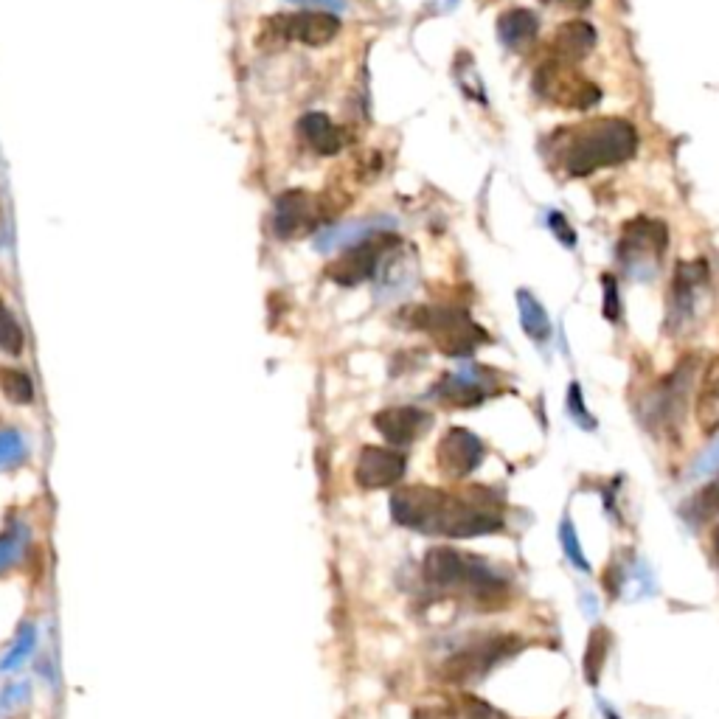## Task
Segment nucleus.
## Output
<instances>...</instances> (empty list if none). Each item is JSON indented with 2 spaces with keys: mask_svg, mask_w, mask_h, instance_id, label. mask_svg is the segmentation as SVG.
Here are the masks:
<instances>
[{
  "mask_svg": "<svg viewBox=\"0 0 719 719\" xmlns=\"http://www.w3.org/2000/svg\"><path fill=\"white\" fill-rule=\"evenodd\" d=\"M391 514L399 526L425 534L470 540L503 531V517L478 503L455 498L433 486H402L391 498Z\"/></svg>",
  "mask_w": 719,
  "mask_h": 719,
  "instance_id": "nucleus-1",
  "label": "nucleus"
},
{
  "mask_svg": "<svg viewBox=\"0 0 719 719\" xmlns=\"http://www.w3.org/2000/svg\"><path fill=\"white\" fill-rule=\"evenodd\" d=\"M548 149L565 175L587 177L630 161L638 152V130L624 118H590L554 133Z\"/></svg>",
  "mask_w": 719,
  "mask_h": 719,
  "instance_id": "nucleus-2",
  "label": "nucleus"
},
{
  "mask_svg": "<svg viewBox=\"0 0 719 719\" xmlns=\"http://www.w3.org/2000/svg\"><path fill=\"white\" fill-rule=\"evenodd\" d=\"M422 571L430 585L444 590H464L478 607L498 610L509 602V585L486 565L484 559L467 557L455 548H430L422 562Z\"/></svg>",
  "mask_w": 719,
  "mask_h": 719,
  "instance_id": "nucleus-3",
  "label": "nucleus"
},
{
  "mask_svg": "<svg viewBox=\"0 0 719 719\" xmlns=\"http://www.w3.org/2000/svg\"><path fill=\"white\" fill-rule=\"evenodd\" d=\"M694 357H683L666 377L655 382L644 397L638 399L635 413L649 433H672L686 416L691 388H694Z\"/></svg>",
  "mask_w": 719,
  "mask_h": 719,
  "instance_id": "nucleus-4",
  "label": "nucleus"
},
{
  "mask_svg": "<svg viewBox=\"0 0 719 719\" xmlns=\"http://www.w3.org/2000/svg\"><path fill=\"white\" fill-rule=\"evenodd\" d=\"M411 323L416 329L427 332L441 352L450 354V357H470L484 343H489L484 326L472 321L467 309L416 307L411 312Z\"/></svg>",
  "mask_w": 719,
  "mask_h": 719,
  "instance_id": "nucleus-5",
  "label": "nucleus"
},
{
  "mask_svg": "<svg viewBox=\"0 0 719 719\" xmlns=\"http://www.w3.org/2000/svg\"><path fill=\"white\" fill-rule=\"evenodd\" d=\"M534 90H537V96H543L545 102L562 107V110L587 113L602 102V90L590 76H585L579 62H565V59L554 57H548L543 65H537Z\"/></svg>",
  "mask_w": 719,
  "mask_h": 719,
  "instance_id": "nucleus-6",
  "label": "nucleus"
},
{
  "mask_svg": "<svg viewBox=\"0 0 719 719\" xmlns=\"http://www.w3.org/2000/svg\"><path fill=\"white\" fill-rule=\"evenodd\" d=\"M520 649H523V638H517V635L486 638V641L464 646L461 652L450 655L441 666V677L455 683V686H467V683H475V680L489 675L498 663L509 661Z\"/></svg>",
  "mask_w": 719,
  "mask_h": 719,
  "instance_id": "nucleus-7",
  "label": "nucleus"
},
{
  "mask_svg": "<svg viewBox=\"0 0 719 719\" xmlns=\"http://www.w3.org/2000/svg\"><path fill=\"white\" fill-rule=\"evenodd\" d=\"M340 20L329 12H295V15H279L265 20L262 34L256 37L259 45H284L301 43L309 48H321L338 37Z\"/></svg>",
  "mask_w": 719,
  "mask_h": 719,
  "instance_id": "nucleus-8",
  "label": "nucleus"
},
{
  "mask_svg": "<svg viewBox=\"0 0 719 719\" xmlns=\"http://www.w3.org/2000/svg\"><path fill=\"white\" fill-rule=\"evenodd\" d=\"M669 245V231L666 225L658 220H646L638 217L624 225L621 234V245H618V259L638 279H649L655 276V270L661 265L663 253Z\"/></svg>",
  "mask_w": 719,
  "mask_h": 719,
  "instance_id": "nucleus-9",
  "label": "nucleus"
},
{
  "mask_svg": "<svg viewBox=\"0 0 719 719\" xmlns=\"http://www.w3.org/2000/svg\"><path fill=\"white\" fill-rule=\"evenodd\" d=\"M394 245H397V236L394 234L368 236L363 242L352 245L346 253H340L338 259L326 267V276L332 281H338V284H343V287L363 284V281H368L377 273L382 256L394 248Z\"/></svg>",
  "mask_w": 719,
  "mask_h": 719,
  "instance_id": "nucleus-10",
  "label": "nucleus"
},
{
  "mask_svg": "<svg viewBox=\"0 0 719 719\" xmlns=\"http://www.w3.org/2000/svg\"><path fill=\"white\" fill-rule=\"evenodd\" d=\"M486 447L484 441L478 439L467 427H450L441 436L439 447H436V464H439L441 475L447 478H467L481 467Z\"/></svg>",
  "mask_w": 719,
  "mask_h": 719,
  "instance_id": "nucleus-11",
  "label": "nucleus"
},
{
  "mask_svg": "<svg viewBox=\"0 0 719 719\" xmlns=\"http://www.w3.org/2000/svg\"><path fill=\"white\" fill-rule=\"evenodd\" d=\"M708 284L705 262H680L669 290V329L680 332L697 315V301Z\"/></svg>",
  "mask_w": 719,
  "mask_h": 719,
  "instance_id": "nucleus-12",
  "label": "nucleus"
},
{
  "mask_svg": "<svg viewBox=\"0 0 719 719\" xmlns=\"http://www.w3.org/2000/svg\"><path fill=\"white\" fill-rule=\"evenodd\" d=\"M405 475V455L388 447H363L357 467H354V481L363 489H385L402 481Z\"/></svg>",
  "mask_w": 719,
  "mask_h": 719,
  "instance_id": "nucleus-13",
  "label": "nucleus"
},
{
  "mask_svg": "<svg viewBox=\"0 0 719 719\" xmlns=\"http://www.w3.org/2000/svg\"><path fill=\"white\" fill-rule=\"evenodd\" d=\"M593 48H596V29L585 20H568L554 31V37L548 43V57L582 62L585 57H590Z\"/></svg>",
  "mask_w": 719,
  "mask_h": 719,
  "instance_id": "nucleus-14",
  "label": "nucleus"
},
{
  "mask_svg": "<svg viewBox=\"0 0 719 719\" xmlns=\"http://www.w3.org/2000/svg\"><path fill=\"white\" fill-rule=\"evenodd\" d=\"M374 427L391 444H411L430 427V416L419 408H388L374 416Z\"/></svg>",
  "mask_w": 719,
  "mask_h": 719,
  "instance_id": "nucleus-15",
  "label": "nucleus"
},
{
  "mask_svg": "<svg viewBox=\"0 0 719 719\" xmlns=\"http://www.w3.org/2000/svg\"><path fill=\"white\" fill-rule=\"evenodd\" d=\"M537 31H540V20H537V15L531 9H523V6L506 9L498 17L500 43L506 45V48H512V51H526L529 45H534Z\"/></svg>",
  "mask_w": 719,
  "mask_h": 719,
  "instance_id": "nucleus-16",
  "label": "nucleus"
},
{
  "mask_svg": "<svg viewBox=\"0 0 719 719\" xmlns=\"http://www.w3.org/2000/svg\"><path fill=\"white\" fill-rule=\"evenodd\" d=\"M436 397L450 408H475L486 399V388L484 382L467 374V371L464 374H447L436 385Z\"/></svg>",
  "mask_w": 719,
  "mask_h": 719,
  "instance_id": "nucleus-17",
  "label": "nucleus"
},
{
  "mask_svg": "<svg viewBox=\"0 0 719 719\" xmlns=\"http://www.w3.org/2000/svg\"><path fill=\"white\" fill-rule=\"evenodd\" d=\"M298 130H301L304 141H307L309 147L315 149L318 155H335V152H340L343 144H346L343 130L335 127L323 113H309V116L301 118Z\"/></svg>",
  "mask_w": 719,
  "mask_h": 719,
  "instance_id": "nucleus-18",
  "label": "nucleus"
},
{
  "mask_svg": "<svg viewBox=\"0 0 719 719\" xmlns=\"http://www.w3.org/2000/svg\"><path fill=\"white\" fill-rule=\"evenodd\" d=\"M413 719H506L492 705L472 697V694H461L455 705H444V708H419Z\"/></svg>",
  "mask_w": 719,
  "mask_h": 719,
  "instance_id": "nucleus-19",
  "label": "nucleus"
},
{
  "mask_svg": "<svg viewBox=\"0 0 719 719\" xmlns=\"http://www.w3.org/2000/svg\"><path fill=\"white\" fill-rule=\"evenodd\" d=\"M517 309H520V323L526 329L534 343H543L551 338V321H548V312L545 307L529 293V290H517Z\"/></svg>",
  "mask_w": 719,
  "mask_h": 719,
  "instance_id": "nucleus-20",
  "label": "nucleus"
},
{
  "mask_svg": "<svg viewBox=\"0 0 719 719\" xmlns=\"http://www.w3.org/2000/svg\"><path fill=\"white\" fill-rule=\"evenodd\" d=\"M683 520L689 526H705L711 523L714 517L719 514V478H714L711 484H705L697 495H691L686 503H683Z\"/></svg>",
  "mask_w": 719,
  "mask_h": 719,
  "instance_id": "nucleus-21",
  "label": "nucleus"
},
{
  "mask_svg": "<svg viewBox=\"0 0 719 719\" xmlns=\"http://www.w3.org/2000/svg\"><path fill=\"white\" fill-rule=\"evenodd\" d=\"M607 652H610V632L604 630V627H593L590 635H587L585 655H582V672H585L590 686H599V683H602Z\"/></svg>",
  "mask_w": 719,
  "mask_h": 719,
  "instance_id": "nucleus-22",
  "label": "nucleus"
},
{
  "mask_svg": "<svg viewBox=\"0 0 719 719\" xmlns=\"http://www.w3.org/2000/svg\"><path fill=\"white\" fill-rule=\"evenodd\" d=\"M0 391L15 405H31L34 402V382L20 368H0Z\"/></svg>",
  "mask_w": 719,
  "mask_h": 719,
  "instance_id": "nucleus-23",
  "label": "nucleus"
},
{
  "mask_svg": "<svg viewBox=\"0 0 719 719\" xmlns=\"http://www.w3.org/2000/svg\"><path fill=\"white\" fill-rule=\"evenodd\" d=\"M29 545V529L26 526H9L0 534V573L17 565Z\"/></svg>",
  "mask_w": 719,
  "mask_h": 719,
  "instance_id": "nucleus-24",
  "label": "nucleus"
},
{
  "mask_svg": "<svg viewBox=\"0 0 719 719\" xmlns=\"http://www.w3.org/2000/svg\"><path fill=\"white\" fill-rule=\"evenodd\" d=\"M23 329H20V323L17 318L12 315V309L3 304V298H0V352H9V354H20L23 352Z\"/></svg>",
  "mask_w": 719,
  "mask_h": 719,
  "instance_id": "nucleus-25",
  "label": "nucleus"
},
{
  "mask_svg": "<svg viewBox=\"0 0 719 719\" xmlns=\"http://www.w3.org/2000/svg\"><path fill=\"white\" fill-rule=\"evenodd\" d=\"M29 455V447L17 430H0V470L23 464Z\"/></svg>",
  "mask_w": 719,
  "mask_h": 719,
  "instance_id": "nucleus-26",
  "label": "nucleus"
},
{
  "mask_svg": "<svg viewBox=\"0 0 719 719\" xmlns=\"http://www.w3.org/2000/svg\"><path fill=\"white\" fill-rule=\"evenodd\" d=\"M559 543H562L565 557L571 559L579 571L590 573V562H587L585 551H582V545H579V537H576V529H573L571 517H565V520L559 523Z\"/></svg>",
  "mask_w": 719,
  "mask_h": 719,
  "instance_id": "nucleus-27",
  "label": "nucleus"
},
{
  "mask_svg": "<svg viewBox=\"0 0 719 719\" xmlns=\"http://www.w3.org/2000/svg\"><path fill=\"white\" fill-rule=\"evenodd\" d=\"M34 641H37V632H34V627H23L20 630V635H17V641L12 644V649H9V655L3 658V663H0V672H9V669H17L20 663L26 661L31 655V649H34Z\"/></svg>",
  "mask_w": 719,
  "mask_h": 719,
  "instance_id": "nucleus-28",
  "label": "nucleus"
},
{
  "mask_svg": "<svg viewBox=\"0 0 719 719\" xmlns=\"http://www.w3.org/2000/svg\"><path fill=\"white\" fill-rule=\"evenodd\" d=\"M568 413H571V419L579 427L596 430V419H593V413L587 411L585 399H582V385H579V382H571V385H568Z\"/></svg>",
  "mask_w": 719,
  "mask_h": 719,
  "instance_id": "nucleus-29",
  "label": "nucleus"
},
{
  "mask_svg": "<svg viewBox=\"0 0 719 719\" xmlns=\"http://www.w3.org/2000/svg\"><path fill=\"white\" fill-rule=\"evenodd\" d=\"M711 405L719 408V357H714L703 374V385H700V411H708Z\"/></svg>",
  "mask_w": 719,
  "mask_h": 719,
  "instance_id": "nucleus-30",
  "label": "nucleus"
},
{
  "mask_svg": "<svg viewBox=\"0 0 719 719\" xmlns=\"http://www.w3.org/2000/svg\"><path fill=\"white\" fill-rule=\"evenodd\" d=\"M602 290H604V304H602L604 318L610 323H618L621 321V295H618L616 276H607V273H604Z\"/></svg>",
  "mask_w": 719,
  "mask_h": 719,
  "instance_id": "nucleus-31",
  "label": "nucleus"
},
{
  "mask_svg": "<svg viewBox=\"0 0 719 719\" xmlns=\"http://www.w3.org/2000/svg\"><path fill=\"white\" fill-rule=\"evenodd\" d=\"M719 470V439L705 450L697 461H694V467H691V478H697V475H711V472Z\"/></svg>",
  "mask_w": 719,
  "mask_h": 719,
  "instance_id": "nucleus-32",
  "label": "nucleus"
},
{
  "mask_svg": "<svg viewBox=\"0 0 719 719\" xmlns=\"http://www.w3.org/2000/svg\"><path fill=\"white\" fill-rule=\"evenodd\" d=\"M548 222H551V231L557 234L559 242H565L568 248H573V245H576V234H573L571 225H568V220H565L562 214H551V217H548Z\"/></svg>",
  "mask_w": 719,
  "mask_h": 719,
  "instance_id": "nucleus-33",
  "label": "nucleus"
},
{
  "mask_svg": "<svg viewBox=\"0 0 719 719\" xmlns=\"http://www.w3.org/2000/svg\"><path fill=\"white\" fill-rule=\"evenodd\" d=\"M26 694H29L26 683H17V686H12V689H6L3 694H0V711H6L9 705H12V708H15V705H20L23 700H26Z\"/></svg>",
  "mask_w": 719,
  "mask_h": 719,
  "instance_id": "nucleus-34",
  "label": "nucleus"
},
{
  "mask_svg": "<svg viewBox=\"0 0 719 719\" xmlns=\"http://www.w3.org/2000/svg\"><path fill=\"white\" fill-rule=\"evenodd\" d=\"M543 3H551V6H565V9H587L590 0H543Z\"/></svg>",
  "mask_w": 719,
  "mask_h": 719,
  "instance_id": "nucleus-35",
  "label": "nucleus"
},
{
  "mask_svg": "<svg viewBox=\"0 0 719 719\" xmlns=\"http://www.w3.org/2000/svg\"><path fill=\"white\" fill-rule=\"evenodd\" d=\"M711 543H714V559H717V565H719V526H717V531H714V537H711Z\"/></svg>",
  "mask_w": 719,
  "mask_h": 719,
  "instance_id": "nucleus-36",
  "label": "nucleus"
},
{
  "mask_svg": "<svg viewBox=\"0 0 719 719\" xmlns=\"http://www.w3.org/2000/svg\"><path fill=\"white\" fill-rule=\"evenodd\" d=\"M602 708H604V719H618V714L610 708V705H602Z\"/></svg>",
  "mask_w": 719,
  "mask_h": 719,
  "instance_id": "nucleus-37",
  "label": "nucleus"
},
{
  "mask_svg": "<svg viewBox=\"0 0 719 719\" xmlns=\"http://www.w3.org/2000/svg\"><path fill=\"white\" fill-rule=\"evenodd\" d=\"M0 228H3V206H0Z\"/></svg>",
  "mask_w": 719,
  "mask_h": 719,
  "instance_id": "nucleus-38",
  "label": "nucleus"
}]
</instances>
